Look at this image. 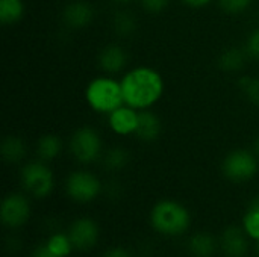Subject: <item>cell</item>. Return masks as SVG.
I'll list each match as a JSON object with an SVG mask.
<instances>
[{"label":"cell","mask_w":259,"mask_h":257,"mask_svg":"<svg viewBox=\"0 0 259 257\" xmlns=\"http://www.w3.org/2000/svg\"><path fill=\"white\" fill-rule=\"evenodd\" d=\"M124 103L134 109H147L155 105L164 92L161 74L149 67H137L121 79Z\"/></svg>","instance_id":"obj_1"},{"label":"cell","mask_w":259,"mask_h":257,"mask_svg":"<svg viewBox=\"0 0 259 257\" xmlns=\"http://www.w3.org/2000/svg\"><path fill=\"white\" fill-rule=\"evenodd\" d=\"M150 223L158 233L176 236L187 232L191 223V217L181 203L173 200H162L153 206Z\"/></svg>","instance_id":"obj_2"},{"label":"cell","mask_w":259,"mask_h":257,"mask_svg":"<svg viewBox=\"0 0 259 257\" xmlns=\"http://www.w3.org/2000/svg\"><path fill=\"white\" fill-rule=\"evenodd\" d=\"M85 98L94 111L108 115L124 103L121 83L111 77L93 79L85 89Z\"/></svg>","instance_id":"obj_3"},{"label":"cell","mask_w":259,"mask_h":257,"mask_svg":"<svg viewBox=\"0 0 259 257\" xmlns=\"http://www.w3.org/2000/svg\"><path fill=\"white\" fill-rule=\"evenodd\" d=\"M21 183L29 194L36 198H44L52 192L55 179L52 170L42 162H30L21 170Z\"/></svg>","instance_id":"obj_4"},{"label":"cell","mask_w":259,"mask_h":257,"mask_svg":"<svg viewBox=\"0 0 259 257\" xmlns=\"http://www.w3.org/2000/svg\"><path fill=\"white\" fill-rule=\"evenodd\" d=\"M70 150L79 162L91 164L102 153V139L93 127H80L70 139Z\"/></svg>","instance_id":"obj_5"},{"label":"cell","mask_w":259,"mask_h":257,"mask_svg":"<svg viewBox=\"0 0 259 257\" xmlns=\"http://www.w3.org/2000/svg\"><path fill=\"white\" fill-rule=\"evenodd\" d=\"M258 171V159L247 150H235L223 161V174L232 182H247Z\"/></svg>","instance_id":"obj_6"},{"label":"cell","mask_w":259,"mask_h":257,"mask_svg":"<svg viewBox=\"0 0 259 257\" xmlns=\"http://www.w3.org/2000/svg\"><path fill=\"white\" fill-rule=\"evenodd\" d=\"M65 191L74 201L88 203L100 194L102 183L94 174L88 171H74L67 177Z\"/></svg>","instance_id":"obj_7"},{"label":"cell","mask_w":259,"mask_h":257,"mask_svg":"<svg viewBox=\"0 0 259 257\" xmlns=\"http://www.w3.org/2000/svg\"><path fill=\"white\" fill-rule=\"evenodd\" d=\"M0 217L5 226L15 229L23 226L30 217V206L26 197L20 194H11L2 201Z\"/></svg>","instance_id":"obj_8"},{"label":"cell","mask_w":259,"mask_h":257,"mask_svg":"<svg viewBox=\"0 0 259 257\" xmlns=\"http://www.w3.org/2000/svg\"><path fill=\"white\" fill-rule=\"evenodd\" d=\"M68 238L76 250H90L99 241V226L91 218H79L71 224Z\"/></svg>","instance_id":"obj_9"},{"label":"cell","mask_w":259,"mask_h":257,"mask_svg":"<svg viewBox=\"0 0 259 257\" xmlns=\"http://www.w3.org/2000/svg\"><path fill=\"white\" fill-rule=\"evenodd\" d=\"M93 17H94L93 6L83 0H76V2L68 3L62 12L64 23L71 29H82L88 26Z\"/></svg>","instance_id":"obj_10"},{"label":"cell","mask_w":259,"mask_h":257,"mask_svg":"<svg viewBox=\"0 0 259 257\" xmlns=\"http://www.w3.org/2000/svg\"><path fill=\"white\" fill-rule=\"evenodd\" d=\"M108 121H109L112 132L127 136L131 133H135V130H137L138 112L131 106H120L109 114Z\"/></svg>","instance_id":"obj_11"},{"label":"cell","mask_w":259,"mask_h":257,"mask_svg":"<svg viewBox=\"0 0 259 257\" xmlns=\"http://www.w3.org/2000/svg\"><path fill=\"white\" fill-rule=\"evenodd\" d=\"M126 64H127V55L121 45L109 44L103 47L99 53V67L108 74L120 73L126 67Z\"/></svg>","instance_id":"obj_12"},{"label":"cell","mask_w":259,"mask_h":257,"mask_svg":"<svg viewBox=\"0 0 259 257\" xmlns=\"http://www.w3.org/2000/svg\"><path fill=\"white\" fill-rule=\"evenodd\" d=\"M220 245L223 253L228 257L246 256L249 248L246 233L238 227H228L222 235Z\"/></svg>","instance_id":"obj_13"},{"label":"cell","mask_w":259,"mask_h":257,"mask_svg":"<svg viewBox=\"0 0 259 257\" xmlns=\"http://www.w3.org/2000/svg\"><path fill=\"white\" fill-rule=\"evenodd\" d=\"M161 133V121L156 114L150 111H141L138 112V126L135 130V135L146 142L155 141Z\"/></svg>","instance_id":"obj_14"},{"label":"cell","mask_w":259,"mask_h":257,"mask_svg":"<svg viewBox=\"0 0 259 257\" xmlns=\"http://www.w3.org/2000/svg\"><path fill=\"white\" fill-rule=\"evenodd\" d=\"M188 250L194 257H212L217 251V241L212 235L200 232L188 239Z\"/></svg>","instance_id":"obj_15"},{"label":"cell","mask_w":259,"mask_h":257,"mask_svg":"<svg viewBox=\"0 0 259 257\" xmlns=\"http://www.w3.org/2000/svg\"><path fill=\"white\" fill-rule=\"evenodd\" d=\"M246 58L247 52H244L240 47H231L220 55L219 65L223 71H240L246 64Z\"/></svg>","instance_id":"obj_16"},{"label":"cell","mask_w":259,"mask_h":257,"mask_svg":"<svg viewBox=\"0 0 259 257\" xmlns=\"http://www.w3.org/2000/svg\"><path fill=\"white\" fill-rule=\"evenodd\" d=\"M0 153L5 162L8 164H17L20 162L24 155H26V145L24 142L17 138V136H8L3 139L2 147H0Z\"/></svg>","instance_id":"obj_17"},{"label":"cell","mask_w":259,"mask_h":257,"mask_svg":"<svg viewBox=\"0 0 259 257\" xmlns=\"http://www.w3.org/2000/svg\"><path fill=\"white\" fill-rule=\"evenodd\" d=\"M24 14L23 0H0V21L3 24H14L21 20Z\"/></svg>","instance_id":"obj_18"},{"label":"cell","mask_w":259,"mask_h":257,"mask_svg":"<svg viewBox=\"0 0 259 257\" xmlns=\"http://www.w3.org/2000/svg\"><path fill=\"white\" fill-rule=\"evenodd\" d=\"M36 150L42 161H53L62 150V141L56 135H44L38 141Z\"/></svg>","instance_id":"obj_19"},{"label":"cell","mask_w":259,"mask_h":257,"mask_svg":"<svg viewBox=\"0 0 259 257\" xmlns=\"http://www.w3.org/2000/svg\"><path fill=\"white\" fill-rule=\"evenodd\" d=\"M114 30L120 36H131L137 30V18L129 11H118L112 20Z\"/></svg>","instance_id":"obj_20"},{"label":"cell","mask_w":259,"mask_h":257,"mask_svg":"<svg viewBox=\"0 0 259 257\" xmlns=\"http://www.w3.org/2000/svg\"><path fill=\"white\" fill-rule=\"evenodd\" d=\"M127 162H129V153L121 147L111 148L109 151H106V155L103 158V165L109 171L123 170L127 165Z\"/></svg>","instance_id":"obj_21"},{"label":"cell","mask_w":259,"mask_h":257,"mask_svg":"<svg viewBox=\"0 0 259 257\" xmlns=\"http://www.w3.org/2000/svg\"><path fill=\"white\" fill-rule=\"evenodd\" d=\"M47 245L58 257H67L71 253V248H73V244H71L68 235L65 236L61 233L52 235L47 241Z\"/></svg>","instance_id":"obj_22"},{"label":"cell","mask_w":259,"mask_h":257,"mask_svg":"<svg viewBox=\"0 0 259 257\" xmlns=\"http://www.w3.org/2000/svg\"><path fill=\"white\" fill-rule=\"evenodd\" d=\"M240 88L246 94V97L259 108V77L244 76L240 80Z\"/></svg>","instance_id":"obj_23"},{"label":"cell","mask_w":259,"mask_h":257,"mask_svg":"<svg viewBox=\"0 0 259 257\" xmlns=\"http://www.w3.org/2000/svg\"><path fill=\"white\" fill-rule=\"evenodd\" d=\"M244 232L259 242V209L249 208L244 215Z\"/></svg>","instance_id":"obj_24"},{"label":"cell","mask_w":259,"mask_h":257,"mask_svg":"<svg viewBox=\"0 0 259 257\" xmlns=\"http://www.w3.org/2000/svg\"><path fill=\"white\" fill-rule=\"evenodd\" d=\"M253 0H220V6L228 14H240L246 11Z\"/></svg>","instance_id":"obj_25"},{"label":"cell","mask_w":259,"mask_h":257,"mask_svg":"<svg viewBox=\"0 0 259 257\" xmlns=\"http://www.w3.org/2000/svg\"><path fill=\"white\" fill-rule=\"evenodd\" d=\"M247 55L253 59L259 61V29H256L247 41V48H246Z\"/></svg>","instance_id":"obj_26"},{"label":"cell","mask_w":259,"mask_h":257,"mask_svg":"<svg viewBox=\"0 0 259 257\" xmlns=\"http://www.w3.org/2000/svg\"><path fill=\"white\" fill-rule=\"evenodd\" d=\"M170 0H141V5L146 11L158 14L161 11H164L168 6Z\"/></svg>","instance_id":"obj_27"},{"label":"cell","mask_w":259,"mask_h":257,"mask_svg":"<svg viewBox=\"0 0 259 257\" xmlns=\"http://www.w3.org/2000/svg\"><path fill=\"white\" fill-rule=\"evenodd\" d=\"M30 257H58V256H56V254L49 248L47 242H44V244H41V245L35 247V250L32 251V256Z\"/></svg>","instance_id":"obj_28"},{"label":"cell","mask_w":259,"mask_h":257,"mask_svg":"<svg viewBox=\"0 0 259 257\" xmlns=\"http://www.w3.org/2000/svg\"><path fill=\"white\" fill-rule=\"evenodd\" d=\"M103 257H131V254L123 247H111L105 251Z\"/></svg>","instance_id":"obj_29"},{"label":"cell","mask_w":259,"mask_h":257,"mask_svg":"<svg viewBox=\"0 0 259 257\" xmlns=\"http://www.w3.org/2000/svg\"><path fill=\"white\" fill-rule=\"evenodd\" d=\"M182 2L191 8H202V6H206L208 3H211L212 0H182Z\"/></svg>","instance_id":"obj_30"},{"label":"cell","mask_w":259,"mask_h":257,"mask_svg":"<svg viewBox=\"0 0 259 257\" xmlns=\"http://www.w3.org/2000/svg\"><path fill=\"white\" fill-rule=\"evenodd\" d=\"M255 151H256V155L259 156V136L256 138V141H255Z\"/></svg>","instance_id":"obj_31"},{"label":"cell","mask_w":259,"mask_h":257,"mask_svg":"<svg viewBox=\"0 0 259 257\" xmlns=\"http://www.w3.org/2000/svg\"><path fill=\"white\" fill-rule=\"evenodd\" d=\"M117 2H131V0H117Z\"/></svg>","instance_id":"obj_32"},{"label":"cell","mask_w":259,"mask_h":257,"mask_svg":"<svg viewBox=\"0 0 259 257\" xmlns=\"http://www.w3.org/2000/svg\"><path fill=\"white\" fill-rule=\"evenodd\" d=\"M258 251H259V247H258Z\"/></svg>","instance_id":"obj_33"}]
</instances>
